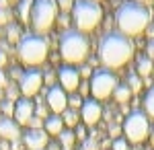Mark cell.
I'll use <instances>...</instances> for the list:
<instances>
[{
    "mask_svg": "<svg viewBox=\"0 0 154 150\" xmlns=\"http://www.w3.org/2000/svg\"><path fill=\"white\" fill-rule=\"evenodd\" d=\"M134 58V43L119 31L107 33L99 43V60L107 70H117Z\"/></svg>",
    "mask_w": 154,
    "mask_h": 150,
    "instance_id": "obj_1",
    "label": "cell"
},
{
    "mask_svg": "<svg viewBox=\"0 0 154 150\" xmlns=\"http://www.w3.org/2000/svg\"><path fill=\"white\" fill-rule=\"evenodd\" d=\"M152 11L148 4H142L138 0H125L115 12V23L121 35L125 37H136L146 31V27L150 25Z\"/></svg>",
    "mask_w": 154,
    "mask_h": 150,
    "instance_id": "obj_2",
    "label": "cell"
},
{
    "mask_svg": "<svg viewBox=\"0 0 154 150\" xmlns=\"http://www.w3.org/2000/svg\"><path fill=\"white\" fill-rule=\"evenodd\" d=\"M17 52H19V60L27 68H35V66H41L45 62V58H48L49 41L45 35L27 33L21 37Z\"/></svg>",
    "mask_w": 154,
    "mask_h": 150,
    "instance_id": "obj_3",
    "label": "cell"
},
{
    "mask_svg": "<svg viewBox=\"0 0 154 150\" xmlns=\"http://www.w3.org/2000/svg\"><path fill=\"white\" fill-rule=\"evenodd\" d=\"M60 56L62 60L74 66V64H82L86 56H88V39L86 35L76 31V29H68L60 37Z\"/></svg>",
    "mask_w": 154,
    "mask_h": 150,
    "instance_id": "obj_4",
    "label": "cell"
},
{
    "mask_svg": "<svg viewBox=\"0 0 154 150\" xmlns=\"http://www.w3.org/2000/svg\"><path fill=\"white\" fill-rule=\"evenodd\" d=\"M72 23L76 27V31L88 33L93 31L103 19V8L95 0H74V6L70 11Z\"/></svg>",
    "mask_w": 154,
    "mask_h": 150,
    "instance_id": "obj_5",
    "label": "cell"
},
{
    "mask_svg": "<svg viewBox=\"0 0 154 150\" xmlns=\"http://www.w3.org/2000/svg\"><path fill=\"white\" fill-rule=\"evenodd\" d=\"M58 19V2L56 0H33L31 25L37 35H45Z\"/></svg>",
    "mask_w": 154,
    "mask_h": 150,
    "instance_id": "obj_6",
    "label": "cell"
},
{
    "mask_svg": "<svg viewBox=\"0 0 154 150\" xmlns=\"http://www.w3.org/2000/svg\"><path fill=\"white\" fill-rule=\"evenodd\" d=\"M121 130H123V136H125L128 142L140 144V142H144V140L150 136V119H148V115L144 111H138L136 109V111L128 113Z\"/></svg>",
    "mask_w": 154,
    "mask_h": 150,
    "instance_id": "obj_7",
    "label": "cell"
},
{
    "mask_svg": "<svg viewBox=\"0 0 154 150\" xmlns=\"http://www.w3.org/2000/svg\"><path fill=\"white\" fill-rule=\"evenodd\" d=\"M117 76L111 72V70H97L93 72V76H91V82H88V89H91V95H93V99L95 101H103L107 97H111L115 89H117Z\"/></svg>",
    "mask_w": 154,
    "mask_h": 150,
    "instance_id": "obj_8",
    "label": "cell"
},
{
    "mask_svg": "<svg viewBox=\"0 0 154 150\" xmlns=\"http://www.w3.org/2000/svg\"><path fill=\"white\" fill-rule=\"evenodd\" d=\"M41 86H43V74L35 68L23 72L21 78H19V91H21V95H23L25 99L35 97L37 92L41 91Z\"/></svg>",
    "mask_w": 154,
    "mask_h": 150,
    "instance_id": "obj_9",
    "label": "cell"
},
{
    "mask_svg": "<svg viewBox=\"0 0 154 150\" xmlns=\"http://www.w3.org/2000/svg\"><path fill=\"white\" fill-rule=\"evenodd\" d=\"M45 101H48V107L54 111V115H62L68 109V92L64 91L60 84H56V86H51L48 91Z\"/></svg>",
    "mask_w": 154,
    "mask_h": 150,
    "instance_id": "obj_10",
    "label": "cell"
},
{
    "mask_svg": "<svg viewBox=\"0 0 154 150\" xmlns=\"http://www.w3.org/2000/svg\"><path fill=\"white\" fill-rule=\"evenodd\" d=\"M58 80H60V86L66 92H74L80 84V72H78V68L66 64L58 70Z\"/></svg>",
    "mask_w": 154,
    "mask_h": 150,
    "instance_id": "obj_11",
    "label": "cell"
},
{
    "mask_svg": "<svg viewBox=\"0 0 154 150\" xmlns=\"http://www.w3.org/2000/svg\"><path fill=\"white\" fill-rule=\"evenodd\" d=\"M80 117H82V121L86 126H97L99 121H101V117H103V107L99 101L95 99H86L80 107Z\"/></svg>",
    "mask_w": 154,
    "mask_h": 150,
    "instance_id": "obj_12",
    "label": "cell"
},
{
    "mask_svg": "<svg viewBox=\"0 0 154 150\" xmlns=\"http://www.w3.org/2000/svg\"><path fill=\"white\" fill-rule=\"evenodd\" d=\"M33 117H35V105L31 99H19L14 103V121L19 126H29Z\"/></svg>",
    "mask_w": 154,
    "mask_h": 150,
    "instance_id": "obj_13",
    "label": "cell"
},
{
    "mask_svg": "<svg viewBox=\"0 0 154 150\" xmlns=\"http://www.w3.org/2000/svg\"><path fill=\"white\" fill-rule=\"evenodd\" d=\"M27 150H45L48 148V132L45 130H29L23 136Z\"/></svg>",
    "mask_w": 154,
    "mask_h": 150,
    "instance_id": "obj_14",
    "label": "cell"
},
{
    "mask_svg": "<svg viewBox=\"0 0 154 150\" xmlns=\"http://www.w3.org/2000/svg\"><path fill=\"white\" fill-rule=\"evenodd\" d=\"M0 138L6 140V142H17V140L21 138V126L12 117L0 119Z\"/></svg>",
    "mask_w": 154,
    "mask_h": 150,
    "instance_id": "obj_15",
    "label": "cell"
},
{
    "mask_svg": "<svg viewBox=\"0 0 154 150\" xmlns=\"http://www.w3.org/2000/svg\"><path fill=\"white\" fill-rule=\"evenodd\" d=\"M64 119L62 115H49L45 121H43V130L48 132V136H60L64 132Z\"/></svg>",
    "mask_w": 154,
    "mask_h": 150,
    "instance_id": "obj_16",
    "label": "cell"
},
{
    "mask_svg": "<svg viewBox=\"0 0 154 150\" xmlns=\"http://www.w3.org/2000/svg\"><path fill=\"white\" fill-rule=\"evenodd\" d=\"M152 68H154V62L148 56H140L138 58V64H136V74L140 78H148L152 74Z\"/></svg>",
    "mask_w": 154,
    "mask_h": 150,
    "instance_id": "obj_17",
    "label": "cell"
},
{
    "mask_svg": "<svg viewBox=\"0 0 154 150\" xmlns=\"http://www.w3.org/2000/svg\"><path fill=\"white\" fill-rule=\"evenodd\" d=\"M131 89L128 86V84H117V89H115V92H113V97H115V101L117 103H128L131 99Z\"/></svg>",
    "mask_w": 154,
    "mask_h": 150,
    "instance_id": "obj_18",
    "label": "cell"
},
{
    "mask_svg": "<svg viewBox=\"0 0 154 150\" xmlns=\"http://www.w3.org/2000/svg\"><path fill=\"white\" fill-rule=\"evenodd\" d=\"M144 113L154 119V86H150L148 92L144 95Z\"/></svg>",
    "mask_w": 154,
    "mask_h": 150,
    "instance_id": "obj_19",
    "label": "cell"
},
{
    "mask_svg": "<svg viewBox=\"0 0 154 150\" xmlns=\"http://www.w3.org/2000/svg\"><path fill=\"white\" fill-rule=\"evenodd\" d=\"M58 138H60V144L64 146V150H70L72 144H74V140H76V134H74L72 130H64Z\"/></svg>",
    "mask_w": 154,
    "mask_h": 150,
    "instance_id": "obj_20",
    "label": "cell"
},
{
    "mask_svg": "<svg viewBox=\"0 0 154 150\" xmlns=\"http://www.w3.org/2000/svg\"><path fill=\"white\" fill-rule=\"evenodd\" d=\"M62 119H64V126L66 127H76L78 126V111L66 109V111L62 113Z\"/></svg>",
    "mask_w": 154,
    "mask_h": 150,
    "instance_id": "obj_21",
    "label": "cell"
},
{
    "mask_svg": "<svg viewBox=\"0 0 154 150\" xmlns=\"http://www.w3.org/2000/svg\"><path fill=\"white\" fill-rule=\"evenodd\" d=\"M125 84L131 89V92H140V89H142V78L134 72V74H130V76H128V82H125Z\"/></svg>",
    "mask_w": 154,
    "mask_h": 150,
    "instance_id": "obj_22",
    "label": "cell"
},
{
    "mask_svg": "<svg viewBox=\"0 0 154 150\" xmlns=\"http://www.w3.org/2000/svg\"><path fill=\"white\" fill-rule=\"evenodd\" d=\"M33 8V0H23L21 2V19L29 21V11Z\"/></svg>",
    "mask_w": 154,
    "mask_h": 150,
    "instance_id": "obj_23",
    "label": "cell"
},
{
    "mask_svg": "<svg viewBox=\"0 0 154 150\" xmlns=\"http://www.w3.org/2000/svg\"><path fill=\"white\" fill-rule=\"evenodd\" d=\"M111 146H113V150H130V148H128V140H125V138H115Z\"/></svg>",
    "mask_w": 154,
    "mask_h": 150,
    "instance_id": "obj_24",
    "label": "cell"
},
{
    "mask_svg": "<svg viewBox=\"0 0 154 150\" xmlns=\"http://www.w3.org/2000/svg\"><path fill=\"white\" fill-rule=\"evenodd\" d=\"M82 99L80 97H68V107H72L74 111H78V107H82Z\"/></svg>",
    "mask_w": 154,
    "mask_h": 150,
    "instance_id": "obj_25",
    "label": "cell"
},
{
    "mask_svg": "<svg viewBox=\"0 0 154 150\" xmlns=\"http://www.w3.org/2000/svg\"><path fill=\"white\" fill-rule=\"evenodd\" d=\"M56 2H58V8H62L64 12L72 11V6H74V2H72V0H56Z\"/></svg>",
    "mask_w": 154,
    "mask_h": 150,
    "instance_id": "obj_26",
    "label": "cell"
},
{
    "mask_svg": "<svg viewBox=\"0 0 154 150\" xmlns=\"http://www.w3.org/2000/svg\"><path fill=\"white\" fill-rule=\"evenodd\" d=\"M2 111H4V113H6L8 117L14 115V103H12V101H6V103L2 105Z\"/></svg>",
    "mask_w": 154,
    "mask_h": 150,
    "instance_id": "obj_27",
    "label": "cell"
},
{
    "mask_svg": "<svg viewBox=\"0 0 154 150\" xmlns=\"http://www.w3.org/2000/svg\"><path fill=\"white\" fill-rule=\"evenodd\" d=\"M8 39H11V41H17V39H19V27H14V25L8 27ZM19 41H21V39H19Z\"/></svg>",
    "mask_w": 154,
    "mask_h": 150,
    "instance_id": "obj_28",
    "label": "cell"
},
{
    "mask_svg": "<svg viewBox=\"0 0 154 150\" xmlns=\"http://www.w3.org/2000/svg\"><path fill=\"white\" fill-rule=\"evenodd\" d=\"M146 56H148L150 60H154V39L148 43V45H146Z\"/></svg>",
    "mask_w": 154,
    "mask_h": 150,
    "instance_id": "obj_29",
    "label": "cell"
},
{
    "mask_svg": "<svg viewBox=\"0 0 154 150\" xmlns=\"http://www.w3.org/2000/svg\"><path fill=\"white\" fill-rule=\"evenodd\" d=\"M6 97H8V101H17V89L14 86H8V95Z\"/></svg>",
    "mask_w": 154,
    "mask_h": 150,
    "instance_id": "obj_30",
    "label": "cell"
},
{
    "mask_svg": "<svg viewBox=\"0 0 154 150\" xmlns=\"http://www.w3.org/2000/svg\"><path fill=\"white\" fill-rule=\"evenodd\" d=\"M6 21H8V14H6V11H4V8H0V25H4Z\"/></svg>",
    "mask_w": 154,
    "mask_h": 150,
    "instance_id": "obj_31",
    "label": "cell"
},
{
    "mask_svg": "<svg viewBox=\"0 0 154 150\" xmlns=\"http://www.w3.org/2000/svg\"><path fill=\"white\" fill-rule=\"evenodd\" d=\"M84 150H97V144L95 142H86L84 144Z\"/></svg>",
    "mask_w": 154,
    "mask_h": 150,
    "instance_id": "obj_32",
    "label": "cell"
},
{
    "mask_svg": "<svg viewBox=\"0 0 154 150\" xmlns=\"http://www.w3.org/2000/svg\"><path fill=\"white\" fill-rule=\"evenodd\" d=\"M0 86H6V74L0 70Z\"/></svg>",
    "mask_w": 154,
    "mask_h": 150,
    "instance_id": "obj_33",
    "label": "cell"
},
{
    "mask_svg": "<svg viewBox=\"0 0 154 150\" xmlns=\"http://www.w3.org/2000/svg\"><path fill=\"white\" fill-rule=\"evenodd\" d=\"M4 64H6V54H4V52H0V68H2Z\"/></svg>",
    "mask_w": 154,
    "mask_h": 150,
    "instance_id": "obj_34",
    "label": "cell"
},
{
    "mask_svg": "<svg viewBox=\"0 0 154 150\" xmlns=\"http://www.w3.org/2000/svg\"><path fill=\"white\" fill-rule=\"evenodd\" d=\"M109 134H111V136H117V134H119V127H117V126L109 127Z\"/></svg>",
    "mask_w": 154,
    "mask_h": 150,
    "instance_id": "obj_35",
    "label": "cell"
},
{
    "mask_svg": "<svg viewBox=\"0 0 154 150\" xmlns=\"http://www.w3.org/2000/svg\"><path fill=\"white\" fill-rule=\"evenodd\" d=\"M74 134H76V136H78L80 140H84V130H82V127H78V130H76Z\"/></svg>",
    "mask_w": 154,
    "mask_h": 150,
    "instance_id": "obj_36",
    "label": "cell"
},
{
    "mask_svg": "<svg viewBox=\"0 0 154 150\" xmlns=\"http://www.w3.org/2000/svg\"><path fill=\"white\" fill-rule=\"evenodd\" d=\"M138 2H142V4H150V2H154V0H138Z\"/></svg>",
    "mask_w": 154,
    "mask_h": 150,
    "instance_id": "obj_37",
    "label": "cell"
},
{
    "mask_svg": "<svg viewBox=\"0 0 154 150\" xmlns=\"http://www.w3.org/2000/svg\"><path fill=\"white\" fill-rule=\"evenodd\" d=\"M49 150H60V146H56V144H54V146H49Z\"/></svg>",
    "mask_w": 154,
    "mask_h": 150,
    "instance_id": "obj_38",
    "label": "cell"
},
{
    "mask_svg": "<svg viewBox=\"0 0 154 150\" xmlns=\"http://www.w3.org/2000/svg\"><path fill=\"white\" fill-rule=\"evenodd\" d=\"M95 2H99V0H95Z\"/></svg>",
    "mask_w": 154,
    "mask_h": 150,
    "instance_id": "obj_39",
    "label": "cell"
},
{
    "mask_svg": "<svg viewBox=\"0 0 154 150\" xmlns=\"http://www.w3.org/2000/svg\"><path fill=\"white\" fill-rule=\"evenodd\" d=\"M45 150H48V148H45Z\"/></svg>",
    "mask_w": 154,
    "mask_h": 150,
    "instance_id": "obj_40",
    "label": "cell"
},
{
    "mask_svg": "<svg viewBox=\"0 0 154 150\" xmlns=\"http://www.w3.org/2000/svg\"><path fill=\"white\" fill-rule=\"evenodd\" d=\"M82 150H84V148H82Z\"/></svg>",
    "mask_w": 154,
    "mask_h": 150,
    "instance_id": "obj_41",
    "label": "cell"
}]
</instances>
